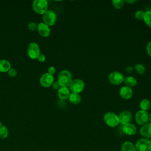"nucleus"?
<instances>
[{"label": "nucleus", "instance_id": "10", "mask_svg": "<svg viewBox=\"0 0 151 151\" xmlns=\"http://www.w3.org/2000/svg\"><path fill=\"white\" fill-rule=\"evenodd\" d=\"M54 76L48 73H46L41 76L40 78V83L42 87L47 88L52 86L54 83Z\"/></svg>", "mask_w": 151, "mask_h": 151}, {"label": "nucleus", "instance_id": "29", "mask_svg": "<svg viewBox=\"0 0 151 151\" xmlns=\"http://www.w3.org/2000/svg\"><path fill=\"white\" fill-rule=\"evenodd\" d=\"M51 86L52 87L53 89L55 90H58L61 87V86H60V84H59V83L57 81H54V83H53V84H52Z\"/></svg>", "mask_w": 151, "mask_h": 151}, {"label": "nucleus", "instance_id": "27", "mask_svg": "<svg viewBox=\"0 0 151 151\" xmlns=\"http://www.w3.org/2000/svg\"><path fill=\"white\" fill-rule=\"evenodd\" d=\"M37 27H38V24L34 22H30L28 24V29L32 31L37 30Z\"/></svg>", "mask_w": 151, "mask_h": 151}, {"label": "nucleus", "instance_id": "19", "mask_svg": "<svg viewBox=\"0 0 151 151\" xmlns=\"http://www.w3.org/2000/svg\"><path fill=\"white\" fill-rule=\"evenodd\" d=\"M68 99L71 104H78L81 101V97L80 94L71 92V93L70 94V96H69Z\"/></svg>", "mask_w": 151, "mask_h": 151}, {"label": "nucleus", "instance_id": "4", "mask_svg": "<svg viewBox=\"0 0 151 151\" xmlns=\"http://www.w3.org/2000/svg\"><path fill=\"white\" fill-rule=\"evenodd\" d=\"M85 87V83L84 81L80 78L73 79L68 88L71 93L80 94L81 93Z\"/></svg>", "mask_w": 151, "mask_h": 151}, {"label": "nucleus", "instance_id": "34", "mask_svg": "<svg viewBox=\"0 0 151 151\" xmlns=\"http://www.w3.org/2000/svg\"><path fill=\"white\" fill-rule=\"evenodd\" d=\"M137 1L136 0H125L124 1V2H127L128 4H133L134 3H135Z\"/></svg>", "mask_w": 151, "mask_h": 151}, {"label": "nucleus", "instance_id": "20", "mask_svg": "<svg viewBox=\"0 0 151 151\" xmlns=\"http://www.w3.org/2000/svg\"><path fill=\"white\" fill-rule=\"evenodd\" d=\"M121 151H136L134 145L129 141H126L121 146Z\"/></svg>", "mask_w": 151, "mask_h": 151}, {"label": "nucleus", "instance_id": "16", "mask_svg": "<svg viewBox=\"0 0 151 151\" xmlns=\"http://www.w3.org/2000/svg\"><path fill=\"white\" fill-rule=\"evenodd\" d=\"M71 91L68 87H61L58 90H57L58 97L61 100H65L68 99Z\"/></svg>", "mask_w": 151, "mask_h": 151}, {"label": "nucleus", "instance_id": "5", "mask_svg": "<svg viewBox=\"0 0 151 151\" xmlns=\"http://www.w3.org/2000/svg\"><path fill=\"white\" fill-rule=\"evenodd\" d=\"M40 54V48L38 44L35 42H30L27 47V54L28 57L31 59L37 60Z\"/></svg>", "mask_w": 151, "mask_h": 151}, {"label": "nucleus", "instance_id": "22", "mask_svg": "<svg viewBox=\"0 0 151 151\" xmlns=\"http://www.w3.org/2000/svg\"><path fill=\"white\" fill-rule=\"evenodd\" d=\"M143 21L149 28H151V11H147L145 12Z\"/></svg>", "mask_w": 151, "mask_h": 151}, {"label": "nucleus", "instance_id": "18", "mask_svg": "<svg viewBox=\"0 0 151 151\" xmlns=\"http://www.w3.org/2000/svg\"><path fill=\"white\" fill-rule=\"evenodd\" d=\"M123 82L125 84V86H127L131 88L136 86L137 83L136 78L131 76H128L125 77L124 78Z\"/></svg>", "mask_w": 151, "mask_h": 151}, {"label": "nucleus", "instance_id": "14", "mask_svg": "<svg viewBox=\"0 0 151 151\" xmlns=\"http://www.w3.org/2000/svg\"><path fill=\"white\" fill-rule=\"evenodd\" d=\"M122 131L126 135L133 136L137 132V128L134 124L129 123L122 126Z\"/></svg>", "mask_w": 151, "mask_h": 151}, {"label": "nucleus", "instance_id": "31", "mask_svg": "<svg viewBox=\"0 0 151 151\" xmlns=\"http://www.w3.org/2000/svg\"><path fill=\"white\" fill-rule=\"evenodd\" d=\"M37 60H38V61H40V63H43V62H44V61H45V60H46L45 55L44 54H40Z\"/></svg>", "mask_w": 151, "mask_h": 151}, {"label": "nucleus", "instance_id": "11", "mask_svg": "<svg viewBox=\"0 0 151 151\" xmlns=\"http://www.w3.org/2000/svg\"><path fill=\"white\" fill-rule=\"evenodd\" d=\"M118 116L120 124H121L122 126L125 124L131 123L133 119L132 113L128 110H124L120 112Z\"/></svg>", "mask_w": 151, "mask_h": 151}, {"label": "nucleus", "instance_id": "1", "mask_svg": "<svg viewBox=\"0 0 151 151\" xmlns=\"http://www.w3.org/2000/svg\"><path fill=\"white\" fill-rule=\"evenodd\" d=\"M72 80V74L67 70H63L61 71L58 75L57 81L61 87H68Z\"/></svg>", "mask_w": 151, "mask_h": 151}, {"label": "nucleus", "instance_id": "7", "mask_svg": "<svg viewBox=\"0 0 151 151\" xmlns=\"http://www.w3.org/2000/svg\"><path fill=\"white\" fill-rule=\"evenodd\" d=\"M136 151H150L151 149V142L149 139L140 138L135 143Z\"/></svg>", "mask_w": 151, "mask_h": 151}, {"label": "nucleus", "instance_id": "23", "mask_svg": "<svg viewBox=\"0 0 151 151\" xmlns=\"http://www.w3.org/2000/svg\"><path fill=\"white\" fill-rule=\"evenodd\" d=\"M9 134V130L6 126L2 125L0 127V137L2 139H5L8 137Z\"/></svg>", "mask_w": 151, "mask_h": 151}, {"label": "nucleus", "instance_id": "38", "mask_svg": "<svg viewBox=\"0 0 151 151\" xmlns=\"http://www.w3.org/2000/svg\"><path fill=\"white\" fill-rule=\"evenodd\" d=\"M150 151H151V149H150Z\"/></svg>", "mask_w": 151, "mask_h": 151}, {"label": "nucleus", "instance_id": "30", "mask_svg": "<svg viewBox=\"0 0 151 151\" xmlns=\"http://www.w3.org/2000/svg\"><path fill=\"white\" fill-rule=\"evenodd\" d=\"M146 50L147 54L151 57V41L149 42L146 47Z\"/></svg>", "mask_w": 151, "mask_h": 151}, {"label": "nucleus", "instance_id": "24", "mask_svg": "<svg viewBox=\"0 0 151 151\" xmlns=\"http://www.w3.org/2000/svg\"><path fill=\"white\" fill-rule=\"evenodd\" d=\"M134 68L135 69L136 71L139 74H140V75L144 74L145 73V72H146V67H145V66L143 64H141V63L136 64L134 65Z\"/></svg>", "mask_w": 151, "mask_h": 151}, {"label": "nucleus", "instance_id": "9", "mask_svg": "<svg viewBox=\"0 0 151 151\" xmlns=\"http://www.w3.org/2000/svg\"><path fill=\"white\" fill-rule=\"evenodd\" d=\"M43 22L48 26L54 25L57 21L56 14L51 10H48L42 16Z\"/></svg>", "mask_w": 151, "mask_h": 151}, {"label": "nucleus", "instance_id": "3", "mask_svg": "<svg viewBox=\"0 0 151 151\" xmlns=\"http://www.w3.org/2000/svg\"><path fill=\"white\" fill-rule=\"evenodd\" d=\"M32 7L35 12L44 15L48 9V3L46 0H35L32 2Z\"/></svg>", "mask_w": 151, "mask_h": 151}, {"label": "nucleus", "instance_id": "36", "mask_svg": "<svg viewBox=\"0 0 151 151\" xmlns=\"http://www.w3.org/2000/svg\"><path fill=\"white\" fill-rule=\"evenodd\" d=\"M2 123H1V121H0V127H1V126H2Z\"/></svg>", "mask_w": 151, "mask_h": 151}, {"label": "nucleus", "instance_id": "13", "mask_svg": "<svg viewBox=\"0 0 151 151\" xmlns=\"http://www.w3.org/2000/svg\"><path fill=\"white\" fill-rule=\"evenodd\" d=\"M37 31L39 34L43 37H48L51 34L50 27L44 24L43 22H40L38 24Z\"/></svg>", "mask_w": 151, "mask_h": 151}, {"label": "nucleus", "instance_id": "6", "mask_svg": "<svg viewBox=\"0 0 151 151\" xmlns=\"http://www.w3.org/2000/svg\"><path fill=\"white\" fill-rule=\"evenodd\" d=\"M124 77L123 74L117 71L110 73L108 76L109 83L114 86H118L122 84L124 81Z\"/></svg>", "mask_w": 151, "mask_h": 151}, {"label": "nucleus", "instance_id": "8", "mask_svg": "<svg viewBox=\"0 0 151 151\" xmlns=\"http://www.w3.org/2000/svg\"><path fill=\"white\" fill-rule=\"evenodd\" d=\"M135 122L140 126H143L149 122V113L146 111L138 110L135 114Z\"/></svg>", "mask_w": 151, "mask_h": 151}, {"label": "nucleus", "instance_id": "12", "mask_svg": "<svg viewBox=\"0 0 151 151\" xmlns=\"http://www.w3.org/2000/svg\"><path fill=\"white\" fill-rule=\"evenodd\" d=\"M133 90L131 87L127 86H122L119 90V94L120 97L124 100H129L133 96Z\"/></svg>", "mask_w": 151, "mask_h": 151}, {"label": "nucleus", "instance_id": "21", "mask_svg": "<svg viewBox=\"0 0 151 151\" xmlns=\"http://www.w3.org/2000/svg\"><path fill=\"white\" fill-rule=\"evenodd\" d=\"M150 101L147 99H143L139 103V107L140 110L143 111H147L150 107Z\"/></svg>", "mask_w": 151, "mask_h": 151}, {"label": "nucleus", "instance_id": "2", "mask_svg": "<svg viewBox=\"0 0 151 151\" xmlns=\"http://www.w3.org/2000/svg\"><path fill=\"white\" fill-rule=\"evenodd\" d=\"M103 120L107 126L112 128L117 126L120 124L118 115L111 111H109L104 114Z\"/></svg>", "mask_w": 151, "mask_h": 151}, {"label": "nucleus", "instance_id": "25", "mask_svg": "<svg viewBox=\"0 0 151 151\" xmlns=\"http://www.w3.org/2000/svg\"><path fill=\"white\" fill-rule=\"evenodd\" d=\"M111 4L114 8L116 9H120L124 6V0H113L111 1Z\"/></svg>", "mask_w": 151, "mask_h": 151}, {"label": "nucleus", "instance_id": "28", "mask_svg": "<svg viewBox=\"0 0 151 151\" xmlns=\"http://www.w3.org/2000/svg\"><path fill=\"white\" fill-rule=\"evenodd\" d=\"M17 74H18V72L17 71L16 69L15 68H11V69L8 71V74L9 77H15L17 76Z\"/></svg>", "mask_w": 151, "mask_h": 151}, {"label": "nucleus", "instance_id": "17", "mask_svg": "<svg viewBox=\"0 0 151 151\" xmlns=\"http://www.w3.org/2000/svg\"><path fill=\"white\" fill-rule=\"evenodd\" d=\"M11 65L9 61L6 60H0V72L1 73H8L11 69Z\"/></svg>", "mask_w": 151, "mask_h": 151}, {"label": "nucleus", "instance_id": "15", "mask_svg": "<svg viewBox=\"0 0 151 151\" xmlns=\"http://www.w3.org/2000/svg\"><path fill=\"white\" fill-rule=\"evenodd\" d=\"M139 133L140 135L146 139L151 138V123H147L143 126L140 129Z\"/></svg>", "mask_w": 151, "mask_h": 151}, {"label": "nucleus", "instance_id": "33", "mask_svg": "<svg viewBox=\"0 0 151 151\" xmlns=\"http://www.w3.org/2000/svg\"><path fill=\"white\" fill-rule=\"evenodd\" d=\"M134 69V67H133L132 66H127L126 68H125V71L126 73H130L132 72V71Z\"/></svg>", "mask_w": 151, "mask_h": 151}, {"label": "nucleus", "instance_id": "26", "mask_svg": "<svg viewBox=\"0 0 151 151\" xmlns=\"http://www.w3.org/2000/svg\"><path fill=\"white\" fill-rule=\"evenodd\" d=\"M145 12L143 11L142 10H138L137 11L135 14H134V17L137 20H143V17H144V15H145Z\"/></svg>", "mask_w": 151, "mask_h": 151}, {"label": "nucleus", "instance_id": "32", "mask_svg": "<svg viewBox=\"0 0 151 151\" xmlns=\"http://www.w3.org/2000/svg\"><path fill=\"white\" fill-rule=\"evenodd\" d=\"M55 68L54 67L51 66L48 68V73H49L50 74L53 76V74H55Z\"/></svg>", "mask_w": 151, "mask_h": 151}, {"label": "nucleus", "instance_id": "35", "mask_svg": "<svg viewBox=\"0 0 151 151\" xmlns=\"http://www.w3.org/2000/svg\"><path fill=\"white\" fill-rule=\"evenodd\" d=\"M149 122L150 123H151V113L149 114Z\"/></svg>", "mask_w": 151, "mask_h": 151}, {"label": "nucleus", "instance_id": "37", "mask_svg": "<svg viewBox=\"0 0 151 151\" xmlns=\"http://www.w3.org/2000/svg\"><path fill=\"white\" fill-rule=\"evenodd\" d=\"M149 140H150V142H151V138H150Z\"/></svg>", "mask_w": 151, "mask_h": 151}]
</instances>
